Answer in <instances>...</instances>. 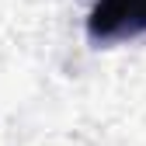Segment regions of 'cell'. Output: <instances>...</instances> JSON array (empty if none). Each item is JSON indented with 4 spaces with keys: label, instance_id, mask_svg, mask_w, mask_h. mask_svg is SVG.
Returning a JSON list of instances; mask_svg holds the SVG:
<instances>
[{
    "label": "cell",
    "instance_id": "obj_1",
    "mask_svg": "<svg viewBox=\"0 0 146 146\" xmlns=\"http://www.w3.org/2000/svg\"><path fill=\"white\" fill-rule=\"evenodd\" d=\"M146 35V0H94L87 14V38L94 45L129 42Z\"/></svg>",
    "mask_w": 146,
    "mask_h": 146
}]
</instances>
